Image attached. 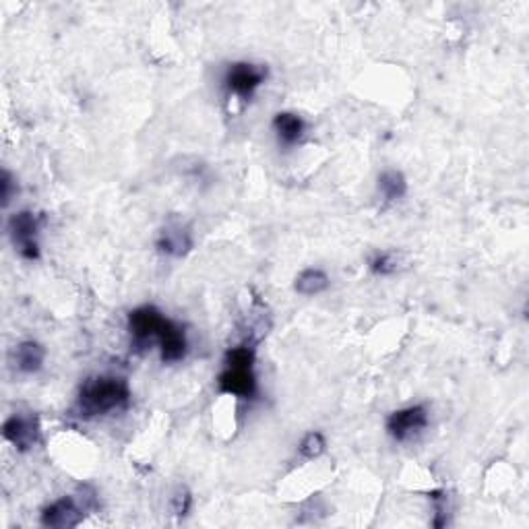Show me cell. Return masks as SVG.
I'll return each instance as SVG.
<instances>
[{"label": "cell", "instance_id": "1", "mask_svg": "<svg viewBox=\"0 0 529 529\" xmlns=\"http://www.w3.org/2000/svg\"><path fill=\"white\" fill-rule=\"evenodd\" d=\"M130 406V389L122 376L102 375L87 378L81 384L75 401V411L81 417L110 416Z\"/></svg>", "mask_w": 529, "mask_h": 529}, {"label": "cell", "instance_id": "8", "mask_svg": "<svg viewBox=\"0 0 529 529\" xmlns=\"http://www.w3.org/2000/svg\"><path fill=\"white\" fill-rule=\"evenodd\" d=\"M85 517V508L75 496H62L42 511V525L52 529L77 527Z\"/></svg>", "mask_w": 529, "mask_h": 529}, {"label": "cell", "instance_id": "5", "mask_svg": "<svg viewBox=\"0 0 529 529\" xmlns=\"http://www.w3.org/2000/svg\"><path fill=\"white\" fill-rule=\"evenodd\" d=\"M37 234H40V218L34 211H19L11 215L9 219V236L12 240L15 251L28 260L40 259V244H37Z\"/></svg>", "mask_w": 529, "mask_h": 529}, {"label": "cell", "instance_id": "3", "mask_svg": "<svg viewBox=\"0 0 529 529\" xmlns=\"http://www.w3.org/2000/svg\"><path fill=\"white\" fill-rule=\"evenodd\" d=\"M267 81V67L254 62H234L224 75V87L234 100L248 102Z\"/></svg>", "mask_w": 529, "mask_h": 529}, {"label": "cell", "instance_id": "4", "mask_svg": "<svg viewBox=\"0 0 529 529\" xmlns=\"http://www.w3.org/2000/svg\"><path fill=\"white\" fill-rule=\"evenodd\" d=\"M166 321L168 317H163V312L152 304L130 310L127 329L130 342H133V348L145 350L152 342H158V335Z\"/></svg>", "mask_w": 529, "mask_h": 529}, {"label": "cell", "instance_id": "15", "mask_svg": "<svg viewBox=\"0 0 529 529\" xmlns=\"http://www.w3.org/2000/svg\"><path fill=\"white\" fill-rule=\"evenodd\" d=\"M378 193L381 197L387 201V203H395L406 197L408 193V180L400 169H384V172L378 176Z\"/></svg>", "mask_w": 529, "mask_h": 529}, {"label": "cell", "instance_id": "13", "mask_svg": "<svg viewBox=\"0 0 529 529\" xmlns=\"http://www.w3.org/2000/svg\"><path fill=\"white\" fill-rule=\"evenodd\" d=\"M408 267H409V254L406 251H397V248L376 252L370 260V271L375 273V276H383V277L406 271Z\"/></svg>", "mask_w": 529, "mask_h": 529}, {"label": "cell", "instance_id": "9", "mask_svg": "<svg viewBox=\"0 0 529 529\" xmlns=\"http://www.w3.org/2000/svg\"><path fill=\"white\" fill-rule=\"evenodd\" d=\"M158 345H160V356L163 364H176L185 360L188 351L185 326L168 318L158 335Z\"/></svg>", "mask_w": 529, "mask_h": 529}, {"label": "cell", "instance_id": "14", "mask_svg": "<svg viewBox=\"0 0 529 529\" xmlns=\"http://www.w3.org/2000/svg\"><path fill=\"white\" fill-rule=\"evenodd\" d=\"M331 285L329 276L318 267H309L302 273H298L296 282H293V290L302 296H317V293H323L326 287Z\"/></svg>", "mask_w": 529, "mask_h": 529}, {"label": "cell", "instance_id": "7", "mask_svg": "<svg viewBox=\"0 0 529 529\" xmlns=\"http://www.w3.org/2000/svg\"><path fill=\"white\" fill-rule=\"evenodd\" d=\"M3 436L17 450L34 449L40 442V424L34 414H12L3 424Z\"/></svg>", "mask_w": 529, "mask_h": 529}, {"label": "cell", "instance_id": "17", "mask_svg": "<svg viewBox=\"0 0 529 529\" xmlns=\"http://www.w3.org/2000/svg\"><path fill=\"white\" fill-rule=\"evenodd\" d=\"M172 513L176 515V517H186L188 511H191L193 507V494L191 490H188L186 486H178L176 488V492L172 496Z\"/></svg>", "mask_w": 529, "mask_h": 529}, {"label": "cell", "instance_id": "11", "mask_svg": "<svg viewBox=\"0 0 529 529\" xmlns=\"http://www.w3.org/2000/svg\"><path fill=\"white\" fill-rule=\"evenodd\" d=\"M273 133H276L279 145L284 147H293L296 143L302 141L306 124L302 120V116L293 114V112H277L273 116Z\"/></svg>", "mask_w": 529, "mask_h": 529}, {"label": "cell", "instance_id": "2", "mask_svg": "<svg viewBox=\"0 0 529 529\" xmlns=\"http://www.w3.org/2000/svg\"><path fill=\"white\" fill-rule=\"evenodd\" d=\"M257 345L243 342L240 345L227 350L224 358V370L218 376V387L221 393L238 397V400L251 401L259 393L257 375H254V351Z\"/></svg>", "mask_w": 529, "mask_h": 529}, {"label": "cell", "instance_id": "6", "mask_svg": "<svg viewBox=\"0 0 529 529\" xmlns=\"http://www.w3.org/2000/svg\"><path fill=\"white\" fill-rule=\"evenodd\" d=\"M428 422V408L422 406V403H416V406L397 409L387 417V433L391 439L397 442H408L411 439H416L420 433H424Z\"/></svg>", "mask_w": 529, "mask_h": 529}, {"label": "cell", "instance_id": "10", "mask_svg": "<svg viewBox=\"0 0 529 529\" xmlns=\"http://www.w3.org/2000/svg\"><path fill=\"white\" fill-rule=\"evenodd\" d=\"M155 246H158L160 252L168 254V257H185L193 248L191 232L180 224H169L160 232Z\"/></svg>", "mask_w": 529, "mask_h": 529}, {"label": "cell", "instance_id": "16", "mask_svg": "<svg viewBox=\"0 0 529 529\" xmlns=\"http://www.w3.org/2000/svg\"><path fill=\"white\" fill-rule=\"evenodd\" d=\"M326 450V439L323 433H318V430H310L309 434H304V439L300 441L298 445V453L302 459H318Z\"/></svg>", "mask_w": 529, "mask_h": 529}, {"label": "cell", "instance_id": "18", "mask_svg": "<svg viewBox=\"0 0 529 529\" xmlns=\"http://www.w3.org/2000/svg\"><path fill=\"white\" fill-rule=\"evenodd\" d=\"M17 182L12 178V174L9 169H4L3 172V178H0V197H3V207H9V203L12 201V197L17 194Z\"/></svg>", "mask_w": 529, "mask_h": 529}, {"label": "cell", "instance_id": "12", "mask_svg": "<svg viewBox=\"0 0 529 529\" xmlns=\"http://www.w3.org/2000/svg\"><path fill=\"white\" fill-rule=\"evenodd\" d=\"M45 360V348L42 343L34 342V339H28V342H21L12 351V364L19 372L23 375H36L40 372Z\"/></svg>", "mask_w": 529, "mask_h": 529}]
</instances>
